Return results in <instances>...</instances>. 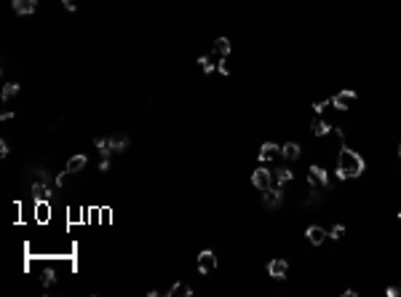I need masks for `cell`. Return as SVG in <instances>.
<instances>
[{
    "mask_svg": "<svg viewBox=\"0 0 401 297\" xmlns=\"http://www.w3.org/2000/svg\"><path fill=\"white\" fill-rule=\"evenodd\" d=\"M385 295H388V297H399V295H401V287H393V284H391V287L385 289Z\"/></svg>",
    "mask_w": 401,
    "mask_h": 297,
    "instance_id": "cell-28",
    "label": "cell"
},
{
    "mask_svg": "<svg viewBox=\"0 0 401 297\" xmlns=\"http://www.w3.org/2000/svg\"><path fill=\"white\" fill-rule=\"evenodd\" d=\"M281 201H284V190H281V187H267L265 190V206L278 209Z\"/></svg>",
    "mask_w": 401,
    "mask_h": 297,
    "instance_id": "cell-8",
    "label": "cell"
},
{
    "mask_svg": "<svg viewBox=\"0 0 401 297\" xmlns=\"http://www.w3.org/2000/svg\"><path fill=\"white\" fill-rule=\"evenodd\" d=\"M8 153H11V147H8V142H5V139H0V156H8Z\"/></svg>",
    "mask_w": 401,
    "mask_h": 297,
    "instance_id": "cell-29",
    "label": "cell"
},
{
    "mask_svg": "<svg viewBox=\"0 0 401 297\" xmlns=\"http://www.w3.org/2000/svg\"><path fill=\"white\" fill-rule=\"evenodd\" d=\"M399 158H401V145H399Z\"/></svg>",
    "mask_w": 401,
    "mask_h": 297,
    "instance_id": "cell-33",
    "label": "cell"
},
{
    "mask_svg": "<svg viewBox=\"0 0 401 297\" xmlns=\"http://www.w3.org/2000/svg\"><path fill=\"white\" fill-rule=\"evenodd\" d=\"M399 217H401V212H399Z\"/></svg>",
    "mask_w": 401,
    "mask_h": 297,
    "instance_id": "cell-34",
    "label": "cell"
},
{
    "mask_svg": "<svg viewBox=\"0 0 401 297\" xmlns=\"http://www.w3.org/2000/svg\"><path fill=\"white\" fill-rule=\"evenodd\" d=\"M281 156H284L286 161H297V158H300V145H297V142H286V145L281 147Z\"/></svg>",
    "mask_w": 401,
    "mask_h": 297,
    "instance_id": "cell-14",
    "label": "cell"
},
{
    "mask_svg": "<svg viewBox=\"0 0 401 297\" xmlns=\"http://www.w3.org/2000/svg\"><path fill=\"white\" fill-rule=\"evenodd\" d=\"M70 177H72V174H70V171L65 169V171H62V174H56V180H54V182H56V185H59V187H65V185H67V180H70Z\"/></svg>",
    "mask_w": 401,
    "mask_h": 297,
    "instance_id": "cell-25",
    "label": "cell"
},
{
    "mask_svg": "<svg viewBox=\"0 0 401 297\" xmlns=\"http://www.w3.org/2000/svg\"><path fill=\"white\" fill-rule=\"evenodd\" d=\"M305 236H308V241H311V244H316V247H318V244H324L326 238H329V233H326L321 225H311L305 230Z\"/></svg>",
    "mask_w": 401,
    "mask_h": 297,
    "instance_id": "cell-9",
    "label": "cell"
},
{
    "mask_svg": "<svg viewBox=\"0 0 401 297\" xmlns=\"http://www.w3.org/2000/svg\"><path fill=\"white\" fill-rule=\"evenodd\" d=\"M62 3H65L67 11H75V8H78V0H62Z\"/></svg>",
    "mask_w": 401,
    "mask_h": 297,
    "instance_id": "cell-30",
    "label": "cell"
},
{
    "mask_svg": "<svg viewBox=\"0 0 401 297\" xmlns=\"http://www.w3.org/2000/svg\"><path fill=\"white\" fill-rule=\"evenodd\" d=\"M99 171H110V158H102L99 161Z\"/></svg>",
    "mask_w": 401,
    "mask_h": 297,
    "instance_id": "cell-31",
    "label": "cell"
},
{
    "mask_svg": "<svg viewBox=\"0 0 401 297\" xmlns=\"http://www.w3.org/2000/svg\"><path fill=\"white\" fill-rule=\"evenodd\" d=\"M281 153V147L276 145V142H265V145L260 147V153H257V156H260V161L262 163H267V161H273V158H276Z\"/></svg>",
    "mask_w": 401,
    "mask_h": 297,
    "instance_id": "cell-10",
    "label": "cell"
},
{
    "mask_svg": "<svg viewBox=\"0 0 401 297\" xmlns=\"http://www.w3.org/2000/svg\"><path fill=\"white\" fill-rule=\"evenodd\" d=\"M332 105V99H321V102H316V105H313V110H316V115H318V113H324L326 110V107H329Z\"/></svg>",
    "mask_w": 401,
    "mask_h": 297,
    "instance_id": "cell-27",
    "label": "cell"
},
{
    "mask_svg": "<svg viewBox=\"0 0 401 297\" xmlns=\"http://www.w3.org/2000/svg\"><path fill=\"white\" fill-rule=\"evenodd\" d=\"M35 8H38V0H14V11L22 16L35 14Z\"/></svg>",
    "mask_w": 401,
    "mask_h": 297,
    "instance_id": "cell-11",
    "label": "cell"
},
{
    "mask_svg": "<svg viewBox=\"0 0 401 297\" xmlns=\"http://www.w3.org/2000/svg\"><path fill=\"white\" fill-rule=\"evenodd\" d=\"M214 268H217V254L211 252V249H203V252L198 254V271L206 276V273H211Z\"/></svg>",
    "mask_w": 401,
    "mask_h": 297,
    "instance_id": "cell-6",
    "label": "cell"
},
{
    "mask_svg": "<svg viewBox=\"0 0 401 297\" xmlns=\"http://www.w3.org/2000/svg\"><path fill=\"white\" fill-rule=\"evenodd\" d=\"M217 70H220L222 75H230V62H227V56H222V62L217 65Z\"/></svg>",
    "mask_w": 401,
    "mask_h": 297,
    "instance_id": "cell-26",
    "label": "cell"
},
{
    "mask_svg": "<svg viewBox=\"0 0 401 297\" xmlns=\"http://www.w3.org/2000/svg\"><path fill=\"white\" fill-rule=\"evenodd\" d=\"M308 182H311L313 187H321V190H326V187H329V171L313 163V166L308 169Z\"/></svg>",
    "mask_w": 401,
    "mask_h": 297,
    "instance_id": "cell-3",
    "label": "cell"
},
{
    "mask_svg": "<svg viewBox=\"0 0 401 297\" xmlns=\"http://www.w3.org/2000/svg\"><path fill=\"white\" fill-rule=\"evenodd\" d=\"M230 48H233V46H230L227 38H217V41H214V51L220 56H230Z\"/></svg>",
    "mask_w": 401,
    "mask_h": 297,
    "instance_id": "cell-19",
    "label": "cell"
},
{
    "mask_svg": "<svg viewBox=\"0 0 401 297\" xmlns=\"http://www.w3.org/2000/svg\"><path fill=\"white\" fill-rule=\"evenodd\" d=\"M198 65H200V70H203V72H211V70H214V62H211L209 56H200Z\"/></svg>",
    "mask_w": 401,
    "mask_h": 297,
    "instance_id": "cell-24",
    "label": "cell"
},
{
    "mask_svg": "<svg viewBox=\"0 0 401 297\" xmlns=\"http://www.w3.org/2000/svg\"><path fill=\"white\" fill-rule=\"evenodd\" d=\"M16 94H19V83H5V86H3V99H5V102L14 99Z\"/></svg>",
    "mask_w": 401,
    "mask_h": 297,
    "instance_id": "cell-22",
    "label": "cell"
},
{
    "mask_svg": "<svg viewBox=\"0 0 401 297\" xmlns=\"http://www.w3.org/2000/svg\"><path fill=\"white\" fill-rule=\"evenodd\" d=\"M40 281H43V287H54V284H56V271H54V268H45Z\"/></svg>",
    "mask_w": 401,
    "mask_h": 297,
    "instance_id": "cell-21",
    "label": "cell"
},
{
    "mask_svg": "<svg viewBox=\"0 0 401 297\" xmlns=\"http://www.w3.org/2000/svg\"><path fill=\"white\" fill-rule=\"evenodd\" d=\"M251 185H254L257 190L265 193L267 187H273V171H270V169H265V166L254 169V171H251Z\"/></svg>",
    "mask_w": 401,
    "mask_h": 297,
    "instance_id": "cell-2",
    "label": "cell"
},
{
    "mask_svg": "<svg viewBox=\"0 0 401 297\" xmlns=\"http://www.w3.org/2000/svg\"><path fill=\"white\" fill-rule=\"evenodd\" d=\"M126 147H129V137H123V134H115V137H110V150H118V153H123Z\"/></svg>",
    "mask_w": 401,
    "mask_h": 297,
    "instance_id": "cell-18",
    "label": "cell"
},
{
    "mask_svg": "<svg viewBox=\"0 0 401 297\" xmlns=\"http://www.w3.org/2000/svg\"><path fill=\"white\" fill-rule=\"evenodd\" d=\"M366 169L364 158L356 150H351L348 145L340 147V156H337V180H351V177H361Z\"/></svg>",
    "mask_w": 401,
    "mask_h": 297,
    "instance_id": "cell-1",
    "label": "cell"
},
{
    "mask_svg": "<svg viewBox=\"0 0 401 297\" xmlns=\"http://www.w3.org/2000/svg\"><path fill=\"white\" fill-rule=\"evenodd\" d=\"M291 169L289 166H281V169H276L273 171V182H278V185H286V182H291Z\"/></svg>",
    "mask_w": 401,
    "mask_h": 297,
    "instance_id": "cell-17",
    "label": "cell"
},
{
    "mask_svg": "<svg viewBox=\"0 0 401 297\" xmlns=\"http://www.w3.org/2000/svg\"><path fill=\"white\" fill-rule=\"evenodd\" d=\"M30 190H32V198H35V201H51V196H54V193H51V185H48V177H38Z\"/></svg>",
    "mask_w": 401,
    "mask_h": 297,
    "instance_id": "cell-4",
    "label": "cell"
},
{
    "mask_svg": "<svg viewBox=\"0 0 401 297\" xmlns=\"http://www.w3.org/2000/svg\"><path fill=\"white\" fill-rule=\"evenodd\" d=\"M35 220L48 222L51 220V204L48 201H35Z\"/></svg>",
    "mask_w": 401,
    "mask_h": 297,
    "instance_id": "cell-13",
    "label": "cell"
},
{
    "mask_svg": "<svg viewBox=\"0 0 401 297\" xmlns=\"http://www.w3.org/2000/svg\"><path fill=\"white\" fill-rule=\"evenodd\" d=\"M94 145H96V150H99V156L102 158H110V139H105V137H96L94 139Z\"/></svg>",
    "mask_w": 401,
    "mask_h": 297,
    "instance_id": "cell-20",
    "label": "cell"
},
{
    "mask_svg": "<svg viewBox=\"0 0 401 297\" xmlns=\"http://www.w3.org/2000/svg\"><path fill=\"white\" fill-rule=\"evenodd\" d=\"M267 273H270L273 278H286V273H289V262L286 260H281V257H276V260H270L267 262Z\"/></svg>",
    "mask_w": 401,
    "mask_h": 297,
    "instance_id": "cell-7",
    "label": "cell"
},
{
    "mask_svg": "<svg viewBox=\"0 0 401 297\" xmlns=\"http://www.w3.org/2000/svg\"><path fill=\"white\" fill-rule=\"evenodd\" d=\"M86 163H89V158H86L83 153H78V156H72L70 161H67V171H70V174H78V171L86 169Z\"/></svg>",
    "mask_w": 401,
    "mask_h": 297,
    "instance_id": "cell-12",
    "label": "cell"
},
{
    "mask_svg": "<svg viewBox=\"0 0 401 297\" xmlns=\"http://www.w3.org/2000/svg\"><path fill=\"white\" fill-rule=\"evenodd\" d=\"M326 233H329V238H334V241H337V238H342V236H345V225H332Z\"/></svg>",
    "mask_w": 401,
    "mask_h": 297,
    "instance_id": "cell-23",
    "label": "cell"
},
{
    "mask_svg": "<svg viewBox=\"0 0 401 297\" xmlns=\"http://www.w3.org/2000/svg\"><path fill=\"white\" fill-rule=\"evenodd\" d=\"M11 118H14V113H11V110H5V113H0V121H11Z\"/></svg>",
    "mask_w": 401,
    "mask_h": 297,
    "instance_id": "cell-32",
    "label": "cell"
},
{
    "mask_svg": "<svg viewBox=\"0 0 401 297\" xmlns=\"http://www.w3.org/2000/svg\"><path fill=\"white\" fill-rule=\"evenodd\" d=\"M166 295H169V297H187V295H193V287H190V284L177 281V284H174V287H171Z\"/></svg>",
    "mask_w": 401,
    "mask_h": 297,
    "instance_id": "cell-16",
    "label": "cell"
},
{
    "mask_svg": "<svg viewBox=\"0 0 401 297\" xmlns=\"http://www.w3.org/2000/svg\"><path fill=\"white\" fill-rule=\"evenodd\" d=\"M332 129H334V126H332V123H326V121H321V118H316V121L311 123V131H313L316 137H326V134H332Z\"/></svg>",
    "mask_w": 401,
    "mask_h": 297,
    "instance_id": "cell-15",
    "label": "cell"
},
{
    "mask_svg": "<svg viewBox=\"0 0 401 297\" xmlns=\"http://www.w3.org/2000/svg\"><path fill=\"white\" fill-rule=\"evenodd\" d=\"M353 102H356V91H351V89L337 91V94L332 96V105H334V110H351Z\"/></svg>",
    "mask_w": 401,
    "mask_h": 297,
    "instance_id": "cell-5",
    "label": "cell"
}]
</instances>
